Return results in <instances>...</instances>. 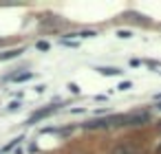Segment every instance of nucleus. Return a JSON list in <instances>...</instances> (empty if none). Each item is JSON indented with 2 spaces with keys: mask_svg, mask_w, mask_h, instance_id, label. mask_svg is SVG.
Here are the masks:
<instances>
[{
  "mask_svg": "<svg viewBox=\"0 0 161 154\" xmlns=\"http://www.w3.org/2000/svg\"><path fill=\"white\" fill-rule=\"evenodd\" d=\"M113 154H137V147L132 143H119V145H115Z\"/></svg>",
  "mask_w": 161,
  "mask_h": 154,
  "instance_id": "nucleus-1",
  "label": "nucleus"
},
{
  "mask_svg": "<svg viewBox=\"0 0 161 154\" xmlns=\"http://www.w3.org/2000/svg\"><path fill=\"white\" fill-rule=\"evenodd\" d=\"M159 108H161V104H159Z\"/></svg>",
  "mask_w": 161,
  "mask_h": 154,
  "instance_id": "nucleus-2",
  "label": "nucleus"
}]
</instances>
